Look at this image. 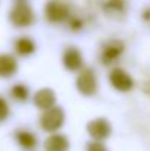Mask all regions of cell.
Here are the masks:
<instances>
[{
	"instance_id": "8",
	"label": "cell",
	"mask_w": 150,
	"mask_h": 151,
	"mask_svg": "<svg viewBox=\"0 0 150 151\" xmlns=\"http://www.w3.org/2000/svg\"><path fill=\"white\" fill-rule=\"evenodd\" d=\"M87 134L94 141H106L112 135V123L106 117H96L87 123Z\"/></svg>"
},
{
	"instance_id": "4",
	"label": "cell",
	"mask_w": 150,
	"mask_h": 151,
	"mask_svg": "<svg viewBox=\"0 0 150 151\" xmlns=\"http://www.w3.org/2000/svg\"><path fill=\"white\" fill-rule=\"evenodd\" d=\"M107 79H109L110 87L118 93H130L136 85V81H134L133 75L128 73L125 69H122L119 66H113L110 69Z\"/></svg>"
},
{
	"instance_id": "1",
	"label": "cell",
	"mask_w": 150,
	"mask_h": 151,
	"mask_svg": "<svg viewBox=\"0 0 150 151\" xmlns=\"http://www.w3.org/2000/svg\"><path fill=\"white\" fill-rule=\"evenodd\" d=\"M75 88L84 97H93L99 91V78L94 69L83 68L75 78Z\"/></svg>"
},
{
	"instance_id": "6",
	"label": "cell",
	"mask_w": 150,
	"mask_h": 151,
	"mask_svg": "<svg viewBox=\"0 0 150 151\" xmlns=\"http://www.w3.org/2000/svg\"><path fill=\"white\" fill-rule=\"evenodd\" d=\"M9 19L15 27L25 28V27H30L36 22V13H34V10L31 9L30 4L21 1V3L15 4L13 9L10 10Z\"/></svg>"
},
{
	"instance_id": "10",
	"label": "cell",
	"mask_w": 150,
	"mask_h": 151,
	"mask_svg": "<svg viewBox=\"0 0 150 151\" xmlns=\"http://www.w3.org/2000/svg\"><path fill=\"white\" fill-rule=\"evenodd\" d=\"M33 101H34V106L38 107L40 110H47L50 107L56 106V93L51 88H40L34 94Z\"/></svg>"
},
{
	"instance_id": "2",
	"label": "cell",
	"mask_w": 150,
	"mask_h": 151,
	"mask_svg": "<svg viewBox=\"0 0 150 151\" xmlns=\"http://www.w3.org/2000/svg\"><path fill=\"white\" fill-rule=\"evenodd\" d=\"M38 123L40 128L49 134L57 132L65 123V110L60 106H53L47 110H43Z\"/></svg>"
},
{
	"instance_id": "14",
	"label": "cell",
	"mask_w": 150,
	"mask_h": 151,
	"mask_svg": "<svg viewBox=\"0 0 150 151\" xmlns=\"http://www.w3.org/2000/svg\"><path fill=\"white\" fill-rule=\"evenodd\" d=\"M10 94H12V97L16 101L24 103V101L28 100V97H30V90H28V87L25 84H15L10 88Z\"/></svg>"
},
{
	"instance_id": "15",
	"label": "cell",
	"mask_w": 150,
	"mask_h": 151,
	"mask_svg": "<svg viewBox=\"0 0 150 151\" xmlns=\"http://www.w3.org/2000/svg\"><path fill=\"white\" fill-rule=\"evenodd\" d=\"M124 9H125L124 0H107L103 10H106L107 13H119V12H124Z\"/></svg>"
},
{
	"instance_id": "18",
	"label": "cell",
	"mask_w": 150,
	"mask_h": 151,
	"mask_svg": "<svg viewBox=\"0 0 150 151\" xmlns=\"http://www.w3.org/2000/svg\"><path fill=\"white\" fill-rule=\"evenodd\" d=\"M144 91H146L147 94H150V79L146 82V84H144Z\"/></svg>"
},
{
	"instance_id": "12",
	"label": "cell",
	"mask_w": 150,
	"mask_h": 151,
	"mask_svg": "<svg viewBox=\"0 0 150 151\" xmlns=\"http://www.w3.org/2000/svg\"><path fill=\"white\" fill-rule=\"evenodd\" d=\"M18 72V62L12 54H0V78H10Z\"/></svg>"
},
{
	"instance_id": "5",
	"label": "cell",
	"mask_w": 150,
	"mask_h": 151,
	"mask_svg": "<svg viewBox=\"0 0 150 151\" xmlns=\"http://www.w3.org/2000/svg\"><path fill=\"white\" fill-rule=\"evenodd\" d=\"M125 51V44L121 40H107L106 43H103L101 49L99 53L100 63L104 66H112L115 62H118L121 59V56Z\"/></svg>"
},
{
	"instance_id": "16",
	"label": "cell",
	"mask_w": 150,
	"mask_h": 151,
	"mask_svg": "<svg viewBox=\"0 0 150 151\" xmlns=\"http://www.w3.org/2000/svg\"><path fill=\"white\" fill-rule=\"evenodd\" d=\"M86 151H109V148L104 145L103 141H94V139H91L86 145Z\"/></svg>"
},
{
	"instance_id": "9",
	"label": "cell",
	"mask_w": 150,
	"mask_h": 151,
	"mask_svg": "<svg viewBox=\"0 0 150 151\" xmlns=\"http://www.w3.org/2000/svg\"><path fill=\"white\" fill-rule=\"evenodd\" d=\"M43 148H44V151H69L71 142H69L66 135L54 132V134H50L46 138Z\"/></svg>"
},
{
	"instance_id": "11",
	"label": "cell",
	"mask_w": 150,
	"mask_h": 151,
	"mask_svg": "<svg viewBox=\"0 0 150 151\" xmlns=\"http://www.w3.org/2000/svg\"><path fill=\"white\" fill-rule=\"evenodd\" d=\"M15 139L19 144L21 148H24V150H27V151L34 150L37 147V144H38L37 135L34 132L28 131V129H18L15 132Z\"/></svg>"
},
{
	"instance_id": "3",
	"label": "cell",
	"mask_w": 150,
	"mask_h": 151,
	"mask_svg": "<svg viewBox=\"0 0 150 151\" xmlns=\"http://www.w3.org/2000/svg\"><path fill=\"white\" fill-rule=\"evenodd\" d=\"M44 18L50 24H62L71 18L69 4L65 0H47L44 4Z\"/></svg>"
},
{
	"instance_id": "17",
	"label": "cell",
	"mask_w": 150,
	"mask_h": 151,
	"mask_svg": "<svg viewBox=\"0 0 150 151\" xmlns=\"http://www.w3.org/2000/svg\"><path fill=\"white\" fill-rule=\"evenodd\" d=\"M10 114V109H9V104L7 101L4 100L3 97H0V122L6 120Z\"/></svg>"
},
{
	"instance_id": "13",
	"label": "cell",
	"mask_w": 150,
	"mask_h": 151,
	"mask_svg": "<svg viewBox=\"0 0 150 151\" xmlns=\"http://www.w3.org/2000/svg\"><path fill=\"white\" fill-rule=\"evenodd\" d=\"M36 41L30 37H19L15 40V51L22 56V57H28L36 51Z\"/></svg>"
},
{
	"instance_id": "7",
	"label": "cell",
	"mask_w": 150,
	"mask_h": 151,
	"mask_svg": "<svg viewBox=\"0 0 150 151\" xmlns=\"http://www.w3.org/2000/svg\"><path fill=\"white\" fill-rule=\"evenodd\" d=\"M62 65L69 72H80L84 68L83 51L75 46H66L62 53Z\"/></svg>"
}]
</instances>
